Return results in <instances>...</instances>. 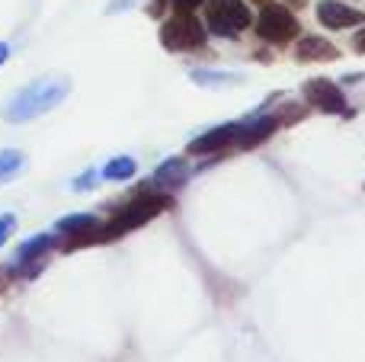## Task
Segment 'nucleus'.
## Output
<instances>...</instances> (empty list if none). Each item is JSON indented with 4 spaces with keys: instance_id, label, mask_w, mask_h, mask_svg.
<instances>
[{
    "instance_id": "f257e3e1",
    "label": "nucleus",
    "mask_w": 365,
    "mask_h": 362,
    "mask_svg": "<svg viewBox=\"0 0 365 362\" xmlns=\"http://www.w3.org/2000/svg\"><path fill=\"white\" fill-rule=\"evenodd\" d=\"M173 205V199L167 196H141L135 199V202H128L125 209H119L109 222L96 224L93 231H83V234H74L68 237V250L74 247H87V244H103V241H115V237L128 234V231L141 228V224H148L151 218H158L160 212H167Z\"/></svg>"
},
{
    "instance_id": "f03ea898",
    "label": "nucleus",
    "mask_w": 365,
    "mask_h": 362,
    "mask_svg": "<svg viewBox=\"0 0 365 362\" xmlns=\"http://www.w3.org/2000/svg\"><path fill=\"white\" fill-rule=\"evenodd\" d=\"M68 93H71V83L64 81V77H42V81H32L29 87L13 93V100L6 103V109H4V119L6 122L38 119V115L51 113Z\"/></svg>"
},
{
    "instance_id": "7ed1b4c3",
    "label": "nucleus",
    "mask_w": 365,
    "mask_h": 362,
    "mask_svg": "<svg viewBox=\"0 0 365 362\" xmlns=\"http://www.w3.org/2000/svg\"><path fill=\"white\" fill-rule=\"evenodd\" d=\"M253 23L244 0H205V29L221 38H237Z\"/></svg>"
},
{
    "instance_id": "20e7f679",
    "label": "nucleus",
    "mask_w": 365,
    "mask_h": 362,
    "mask_svg": "<svg viewBox=\"0 0 365 362\" xmlns=\"http://www.w3.org/2000/svg\"><path fill=\"white\" fill-rule=\"evenodd\" d=\"M257 32L259 38L272 45H285V42H295L298 32H302V23L295 19V13L282 4H266L259 10V19H257Z\"/></svg>"
},
{
    "instance_id": "39448f33",
    "label": "nucleus",
    "mask_w": 365,
    "mask_h": 362,
    "mask_svg": "<svg viewBox=\"0 0 365 362\" xmlns=\"http://www.w3.org/2000/svg\"><path fill=\"white\" fill-rule=\"evenodd\" d=\"M205 26L199 19H192V13H177L173 19H167L160 29V42L170 51H189V48H202L205 45Z\"/></svg>"
},
{
    "instance_id": "423d86ee",
    "label": "nucleus",
    "mask_w": 365,
    "mask_h": 362,
    "mask_svg": "<svg viewBox=\"0 0 365 362\" xmlns=\"http://www.w3.org/2000/svg\"><path fill=\"white\" fill-rule=\"evenodd\" d=\"M304 100L321 113H346V96L330 77H311L304 81Z\"/></svg>"
},
{
    "instance_id": "0eeeda50",
    "label": "nucleus",
    "mask_w": 365,
    "mask_h": 362,
    "mask_svg": "<svg viewBox=\"0 0 365 362\" xmlns=\"http://www.w3.org/2000/svg\"><path fill=\"white\" fill-rule=\"evenodd\" d=\"M237 138H240V122H227V125H218V128H212V132L192 138L186 151L189 154H218V151H225V148L237 145Z\"/></svg>"
},
{
    "instance_id": "6e6552de",
    "label": "nucleus",
    "mask_w": 365,
    "mask_h": 362,
    "mask_svg": "<svg viewBox=\"0 0 365 362\" xmlns=\"http://www.w3.org/2000/svg\"><path fill=\"white\" fill-rule=\"evenodd\" d=\"M317 19H321V26H327V29H346V26H359L362 23V10H356V6L349 4H340V0H321L317 4Z\"/></svg>"
},
{
    "instance_id": "1a4fd4ad",
    "label": "nucleus",
    "mask_w": 365,
    "mask_h": 362,
    "mask_svg": "<svg viewBox=\"0 0 365 362\" xmlns=\"http://www.w3.org/2000/svg\"><path fill=\"white\" fill-rule=\"evenodd\" d=\"M282 125V119L279 115H250V119H244L240 122V138H237V145L240 148H250V145H259V141H266L276 128Z\"/></svg>"
},
{
    "instance_id": "9d476101",
    "label": "nucleus",
    "mask_w": 365,
    "mask_h": 362,
    "mask_svg": "<svg viewBox=\"0 0 365 362\" xmlns=\"http://www.w3.org/2000/svg\"><path fill=\"white\" fill-rule=\"evenodd\" d=\"M295 55L302 61H334V58H340V48L321 36H308L295 45Z\"/></svg>"
},
{
    "instance_id": "9b49d317",
    "label": "nucleus",
    "mask_w": 365,
    "mask_h": 362,
    "mask_svg": "<svg viewBox=\"0 0 365 362\" xmlns=\"http://www.w3.org/2000/svg\"><path fill=\"white\" fill-rule=\"evenodd\" d=\"M51 244H55V237H51V234H38V237H32V241L19 244L16 257H13V269H23V267H29L32 260H38V257H42V254H48V250H51Z\"/></svg>"
},
{
    "instance_id": "f8f14e48",
    "label": "nucleus",
    "mask_w": 365,
    "mask_h": 362,
    "mask_svg": "<svg viewBox=\"0 0 365 362\" xmlns=\"http://www.w3.org/2000/svg\"><path fill=\"white\" fill-rule=\"evenodd\" d=\"M186 173H189V167H186V160L182 157H167L164 164L154 170V183H164V186H180L182 180H186Z\"/></svg>"
},
{
    "instance_id": "ddd939ff",
    "label": "nucleus",
    "mask_w": 365,
    "mask_h": 362,
    "mask_svg": "<svg viewBox=\"0 0 365 362\" xmlns=\"http://www.w3.org/2000/svg\"><path fill=\"white\" fill-rule=\"evenodd\" d=\"M96 224H100V218H96V215H90V212H77V215L61 218V222L55 224V231H58V234L74 237V234H83V231H93Z\"/></svg>"
},
{
    "instance_id": "4468645a",
    "label": "nucleus",
    "mask_w": 365,
    "mask_h": 362,
    "mask_svg": "<svg viewBox=\"0 0 365 362\" xmlns=\"http://www.w3.org/2000/svg\"><path fill=\"white\" fill-rule=\"evenodd\" d=\"M23 170H26V154L16 151V148H4L0 151V183L19 177Z\"/></svg>"
},
{
    "instance_id": "2eb2a0df",
    "label": "nucleus",
    "mask_w": 365,
    "mask_h": 362,
    "mask_svg": "<svg viewBox=\"0 0 365 362\" xmlns=\"http://www.w3.org/2000/svg\"><path fill=\"white\" fill-rule=\"evenodd\" d=\"M135 170H138L135 157H125V154H122V157H113L106 167H103L100 177H103V180H128Z\"/></svg>"
},
{
    "instance_id": "dca6fc26",
    "label": "nucleus",
    "mask_w": 365,
    "mask_h": 362,
    "mask_svg": "<svg viewBox=\"0 0 365 362\" xmlns=\"http://www.w3.org/2000/svg\"><path fill=\"white\" fill-rule=\"evenodd\" d=\"M192 81L199 87H225V83H237L240 74H227V71H205V68H195L192 71Z\"/></svg>"
},
{
    "instance_id": "f3484780",
    "label": "nucleus",
    "mask_w": 365,
    "mask_h": 362,
    "mask_svg": "<svg viewBox=\"0 0 365 362\" xmlns=\"http://www.w3.org/2000/svg\"><path fill=\"white\" fill-rule=\"evenodd\" d=\"M13 231H16V215H10V212H6V215H0V247L10 241Z\"/></svg>"
},
{
    "instance_id": "a211bd4d",
    "label": "nucleus",
    "mask_w": 365,
    "mask_h": 362,
    "mask_svg": "<svg viewBox=\"0 0 365 362\" xmlns=\"http://www.w3.org/2000/svg\"><path fill=\"white\" fill-rule=\"evenodd\" d=\"M96 177H100L96 170H87L83 177H77V180H74V190H77V192H81V190H93V186H96L93 180H96Z\"/></svg>"
},
{
    "instance_id": "6ab92c4d",
    "label": "nucleus",
    "mask_w": 365,
    "mask_h": 362,
    "mask_svg": "<svg viewBox=\"0 0 365 362\" xmlns=\"http://www.w3.org/2000/svg\"><path fill=\"white\" fill-rule=\"evenodd\" d=\"M173 6H177L180 13H195L199 6H205V0H170Z\"/></svg>"
},
{
    "instance_id": "aec40b11",
    "label": "nucleus",
    "mask_w": 365,
    "mask_h": 362,
    "mask_svg": "<svg viewBox=\"0 0 365 362\" xmlns=\"http://www.w3.org/2000/svg\"><path fill=\"white\" fill-rule=\"evenodd\" d=\"M353 48L359 51V55H365V26H362V29L353 36Z\"/></svg>"
},
{
    "instance_id": "412c9836",
    "label": "nucleus",
    "mask_w": 365,
    "mask_h": 362,
    "mask_svg": "<svg viewBox=\"0 0 365 362\" xmlns=\"http://www.w3.org/2000/svg\"><path fill=\"white\" fill-rule=\"evenodd\" d=\"M128 4H132V0H113V4L106 6V13H122V10H125V6H128Z\"/></svg>"
},
{
    "instance_id": "4be33fe9",
    "label": "nucleus",
    "mask_w": 365,
    "mask_h": 362,
    "mask_svg": "<svg viewBox=\"0 0 365 362\" xmlns=\"http://www.w3.org/2000/svg\"><path fill=\"white\" fill-rule=\"evenodd\" d=\"M167 10V0H151V16H160Z\"/></svg>"
},
{
    "instance_id": "5701e85b",
    "label": "nucleus",
    "mask_w": 365,
    "mask_h": 362,
    "mask_svg": "<svg viewBox=\"0 0 365 362\" xmlns=\"http://www.w3.org/2000/svg\"><path fill=\"white\" fill-rule=\"evenodd\" d=\"M6 58H10V45H6V42H0V64H4Z\"/></svg>"
},
{
    "instance_id": "b1692460",
    "label": "nucleus",
    "mask_w": 365,
    "mask_h": 362,
    "mask_svg": "<svg viewBox=\"0 0 365 362\" xmlns=\"http://www.w3.org/2000/svg\"><path fill=\"white\" fill-rule=\"evenodd\" d=\"M285 4H289V6H295V10H298V6H304V4H308V0H285Z\"/></svg>"
},
{
    "instance_id": "393cba45",
    "label": "nucleus",
    "mask_w": 365,
    "mask_h": 362,
    "mask_svg": "<svg viewBox=\"0 0 365 362\" xmlns=\"http://www.w3.org/2000/svg\"><path fill=\"white\" fill-rule=\"evenodd\" d=\"M250 4H257L259 10H263V6H266V4H272V0H250Z\"/></svg>"
},
{
    "instance_id": "a878e982",
    "label": "nucleus",
    "mask_w": 365,
    "mask_h": 362,
    "mask_svg": "<svg viewBox=\"0 0 365 362\" xmlns=\"http://www.w3.org/2000/svg\"><path fill=\"white\" fill-rule=\"evenodd\" d=\"M0 292H4V273H0Z\"/></svg>"
}]
</instances>
